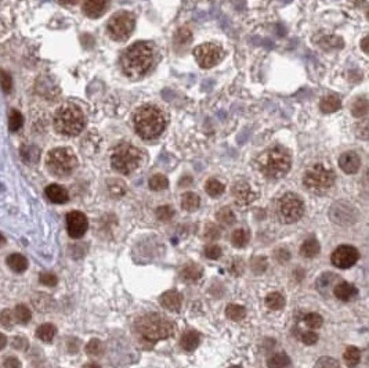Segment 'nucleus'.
Segmentation results:
<instances>
[{
  "label": "nucleus",
  "instance_id": "obj_13",
  "mask_svg": "<svg viewBox=\"0 0 369 368\" xmlns=\"http://www.w3.org/2000/svg\"><path fill=\"white\" fill-rule=\"evenodd\" d=\"M89 228V220L85 213L72 211L66 215V230L71 238H82Z\"/></svg>",
  "mask_w": 369,
  "mask_h": 368
},
{
  "label": "nucleus",
  "instance_id": "obj_1",
  "mask_svg": "<svg viewBox=\"0 0 369 368\" xmlns=\"http://www.w3.org/2000/svg\"><path fill=\"white\" fill-rule=\"evenodd\" d=\"M154 62L152 47L145 42H137L122 56V68L129 78H140L147 74Z\"/></svg>",
  "mask_w": 369,
  "mask_h": 368
},
{
  "label": "nucleus",
  "instance_id": "obj_53",
  "mask_svg": "<svg viewBox=\"0 0 369 368\" xmlns=\"http://www.w3.org/2000/svg\"><path fill=\"white\" fill-rule=\"evenodd\" d=\"M14 348L15 349H18V350H22V349H26V346H28V342H26V339L25 338H22V337H17V338L14 339Z\"/></svg>",
  "mask_w": 369,
  "mask_h": 368
},
{
  "label": "nucleus",
  "instance_id": "obj_23",
  "mask_svg": "<svg viewBox=\"0 0 369 368\" xmlns=\"http://www.w3.org/2000/svg\"><path fill=\"white\" fill-rule=\"evenodd\" d=\"M319 251H321V247H319V242L315 238L306 240L300 247V255L303 257H307V259L315 257L319 253Z\"/></svg>",
  "mask_w": 369,
  "mask_h": 368
},
{
  "label": "nucleus",
  "instance_id": "obj_4",
  "mask_svg": "<svg viewBox=\"0 0 369 368\" xmlns=\"http://www.w3.org/2000/svg\"><path fill=\"white\" fill-rule=\"evenodd\" d=\"M259 169L268 179H281L292 166V158L286 148L273 147L264 151L257 159Z\"/></svg>",
  "mask_w": 369,
  "mask_h": 368
},
{
  "label": "nucleus",
  "instance_id": "obj_37",
  "mask_svg": "<svg viewBox=\"0 0 369 368\" xmlns=\"http://www.w3.org/2000/svg\"><path fill=\"white\" fill-rule=\"evenodd\" d=\"M304 324L309 329H318V328L322 327L324 318H322V316H319L318 313H309L304 317Z\"/></svg>",
  "mask_w": 369,
  "mask_h": 368
},
{
  "label": "nucleus",
  "instance_id": "obj_18",
  "mask_svg": "<svg viewBox=\"0 0 369 368\" xmlns=\"http://www.w3.org/2000/svg\"><path fill=\"white\" fill-rule=\"evenodd\" d=\"M108 0H83V13L90 18H98L105 13Z\"/></svg>",
  "mask_w": 369,
  "mask_h": 368
},
{
  "label": "nucleus",
  "instance_id": "obj_50",
  "mask_svg": "<svg viewBox=\"0 0 369 368\" xmlns=\"http://www.w3.org/2000/svg\"><path fill=\"white\" fill-rule=\"evenodd\" d=\"M220 237V230H218V227H216L214 224H209L206 227V231H205V238L206 240H217Z\"/></svg>",
  "mask_w": 369,
  "mask_h": 368
},
{
  "label": "nucleus",
  "instance_id": "obj_55",
  "mask_svg": "<svg viewBox=\"0 0 369 368\" xmlns=\"http://www.w3.org/2000/svg\"><path fill=\"white\" fill-rule=\"evenodd\" d=\"M6 343H7V338H6L3 333H0V350L5 348Z\"/></svg>",
  "mask_w": 369,
  "mask_h": 368
},
{
  "label": "nucleus",
  "instance_id": "obj_48",
  "mask_svg": "<svg viewBox=\"0 0 369 368\" xmlns=\"http://www.w3.org/2000/svg\"><path fill=\"white\" fill-rule=\"evenodd\" d=\"M205 256L207 259H212V260H216L218 257L222 256V248L218 245H207L205 248Z\"/></svg>",
  "mask_w": 369,
  "mask_h": 368
},
{
  "label": "nucleus",
  "instance_id": "obj_21",
  "mask_svg": "<svg viewBox=\"0 0 369 368\" xmlns=\"http://www.w3.org/2000/svg\"><path fill=\"white\" fill-rule=\"evenodd\" d=\"M203 270L202 267L197 264V263H187L180 272V276L184 281H190V283H195L199 278L202 277Z\"/></svg>",
  "mask_w": 369,
  "mask_h": 368
},
{
  "label": "nucleus",
  "instance_id": "obj_28",
  "mask_svg": "<svg viewBox=\"0 0 369 368\" xmlns=\"http://www.w3.org/2000/svg\"><path fill=\"white\" fill-rule=\"evenodd\" d=\"M57 328L50 323L42 324L41 327L36 329V337L43 341V342H51L53 338L56 337Z\"/></svg>",
  "mask_w": 369,
  "mask_h": 368
},
{
  "label": "nucleus",
  "instance_id": "obj_10",
  "mask_svg": "<svg viewBox=\"0 0 369 368\" xmlns=\"http://www.w3.org/2000/svg\"><path fill=\"white\" fill-rule=\"evenodd\" d=\"M134 26H136L134 15L127 11H121L111 17V20L108 21L106 30H108V35L111 36V39L114 41H126L129 39V36L132 35Z\"/></svg>",
  "mask_w": 369,
  "mask_h": 368
},
{
  "label": "nucleus",
  "instance_id": "obj_35",
  "mask_svg": "<svg viewBox=\"0 0 369 368\" xmlns=\"http://www.w3.org/2000/svg\"><path fill=\"white\" fill-rule=\"evenodd\" d=\"M368 100L362 97V98H357V100L353 103L351 106V112L355 118H361V116H365L368 114Z\"/></svg>",
  "mask_w": 369,
  "mask_h": 368
},
{
  "label": "nucleus",
  "instance_id": "obj_45",
  "mask_svg": "<svg viewBox=\"0 0 369 368\" xmlns=\"http://www.w3.org/2000/svg\"><path fill=\"white\" fill-rule=\"evenodd\" d=\"M0 324L6 329H10L13 327V324H14V314L11 313V310L6 309V310L0 313Z\"/></svg>",
  "mask_w": 369,
  "mask_h": 368
},
{
  "label": "nucleus",
  "instance_id": "obj_22",
  "mask_svg": "<svg viewBox=\"0 0 369 368\" xmlns=\"http://www.w3.org/2000/svg\"><path fill=\"white\" fill-rule=\"evenodd\" d=\"M334 293L338 299L347 302L351 297L357 295V288L349 283H340L334 288Z\"/></svg>",
  "mask_w": 369,
  "mask_h": 368
},
{
  "label": "nucleus",
  "instance_id": "obj_56",
  "mask_svg": "<svg viewBox=\"0 0 369 368\" xmlns=\"http://www.w3.org/2000/svg\"><path fill=\"white\" fill-rule=\"evenodd\" d=\"M366 45H368V38H364L362 42H361V47H362L364 53H368V47H366Z\"/></svg>",
  "mask_w": 369,
  "mask_h": 368
},
{
  "label": "nucleus",
  "instance_id": "obj_52",
  "mask_svg": "<svg viewBox=\"0 0 369 368\" xmlns=\"http://www.w3.org/2000/svg\"><path fill=\"white\" fill-rule=\"evenodd\" d=\"M5 368H21L20 360L15 357H9L5 361Z\"/></svg>",
  "mask_w": 369,
  "mask_h": 368
},
{
  "label": "nucleus",
  "instance_id": "obj_43",
  "mask_svg": "<svg viewBox=\"0 0 369 368\" xmlns=\"http://www.w3.org/2000/svg\"><path fill=\"white\" fill-rule=\"evenodd\" d=\"M298 338L300 342H303L304 345H314V343L318 342V335L313 331H300L298 332Z\"/></svg>",
  "mask_w": 369,
  "mask_h": 368
},
{
  "label": "nucleus",
  "instance_id": "obj_36",
  "mask_svg": "<svg viewBox=\"0 0 369 368\" xmlns=\"http://www.w3.org/2000/svg\"><path fill=\"white\" fill-rule=\"evenodd\" d=\"M167 187H169V180L163 175L158 173V175H154L150 179V188L154 190V191H162V190H166Z\"/></svg>",
  "mask_w": 369,
  "mask_h": 368
},
{
  "label": "nucleus",
  "instance_id": "obj_5",
  "mask_svg": "<svg viewBox=\"0 0 369 368\" xmlns=\"http://www.w3.org/2000/svg\"><path fill=\"white\" fill-rule=\"evenodd\" d=\"M85 115L75 106L60 107L54 115V129L64 136H78L85 127Z\"/></svg>",
  "mask_w": 369,
  "mask_h": 368
},
{
  "label": "nucleus",
  "instance_id": "obj_32",
  "mask_svg": "<svg viewBox=\"0 0 369 368\" xmlns=\"http://www.w3.org/2000/svg\"><path fill=\"white\" fill-rule=\"evenodd\" d=\"M226 316L230 320H233V321H241L246 316V310H245L243 306L231 303V305H228L227 308H226Z\"/></svg>",
  "mask_w": 369,
  "mask_h": 368
},
{
  "label": "nucleus",
  "instance_id": "obj_29",
  "mask_svg": "<svg viewBox=\"0 0 369 368\" xmlns=\"http://www.w3.org/2000/svg\"><path fill=\"white\" fill-rule=\"evenodd\" d=\"M343 360L344 363L347 364V367L350 368L357 367L359 361H361V352H359L357 348H354V346H350V348H347L344 350Z\"/></svg>",
  "mask_w": 369,
  "mask_h": 368
},
{
  "label": "nucleus",
  "instance_id": "obj_40",
  "mask_svg": "<svg viewBox=\"0 0 369 368\" xmlns=\"http://www.w3.org/2000/svg\"><path fill=\"white\" fill-rule=\"evenodd\" d=\"M22 123H24V118L21 115L20 112L17 111V110H13L11 111V115H10V122H9V127H10L11 131H17L22 126Z\"/></svg>",
  "mask_w": 369,
  "mask_h": 368
},
{
  "label": "nucleus",
  "instance_id": "obj_30",
  "mask_svg": "<svg viewBox=\"0 0 369 368\" xmlns=\"http://www.w3.org/2000/svg\"><path fill=\"white\" fill-rule=\"evenodd\" d=\"M266 306L270 310H281L285 306V297L279 292L268 293L266 296Z\"/></svg>",
  "mask_w": 369,
  "mask_h": 368
},
{
  "label": "nucleus",
  "instance_id": "obj_54",
  "mask_svg": "<svg viewBox=\"0 0 369 368\" xmlns=\"http://www.w3.org/2000/svg\"><path fill=\"white\" fill-rule=\"evenodd\" d=\"M60 2L61 5H64V6H72V5H76L79 0H58Z\"/></svg>",
  "mask_w": 369,
  "mask_h": 368
},
{
  "label": "nucleus",
  "instance_id": "obj_2",
  "mask_svg": "<svg viewBox=\"0 0 369 368\" xmlns=\"http://www.w3.org/2000/svg\"><path fill=\"white\" fill-rule=\"evenodd\" d=\"M166 118L163 112L154 106L141 107L134 115V129L144 140H154L163 133Z\"/></svg>",
  "mask_w": 369,
  "mask_h": 368
},
{
  "label": "nucleus",
  "instance_id": "obj_9",
  "mask_svg": "<svg viewBox=\"0 0 369 368\" xmlns=\"http://www.w3.org/2000/svg\"><path fill=\"white\" fill-rule=\"evenodd\" d=\"M275 212H277L279 222L283 224H292V223L299 222L303 217L304 202L293 192H286L285 195L279 198Z\"/></svg>",
  "mask_w": 369,
  "mask_h": 368
},
{
  "label": "nucleus",
  "instance_id": "obj_3",
  "mask_svg": "<svg viewBox=\"0 0 369 368\" xmlns=\"http://www.w3.org/2000/svg\"><path fill=\"white\" fill-rule=\"evenodd\" d=\"M136 331L144 341L155 343L172 337L174 333V324L158 313H150L137 320Z\"/></svg>",
  "mask_w": 369,
  "mask_h": 368
},
{
  "label": "nucleus",
  "instance_id": "obj_49",
  "mask_svg": "<svg viewBox=\"0 0 369 368\" xmlns=\"http://www.w3.org/2000/svg\"><path fill=\"white\" fill-rule=\"evenodd\" d=\"M252 269L254 273H263L267 269V260H266V257H254L252 262Z\"/></svg>",
  "mask_w": 369,
  "mask_h": 368
},
{
  "label": "nucleus",
  "instance_id": "obj_39",
  "mask_svg": "<svg viewBox=\"0 0 369 368\" xmlns=\"http://www.w3.org/2000/svg\"><path fill=\"white\" fill-rule=\"evenodd\" d=\"M108 187H109V191H111L112 195L115 197H122L126 194V184L121 180H111L108 183Z\"/></svg>",
  "mask_w": 369,
  "mask_h": 368
},
{
  "label": "nucleus",
  "instance_id": "obj_42",
  "mask_svg": "<svg viewBox=\"0 0 369 368\" xmlns=\"http://www.w3.org/2000/svg\"><path fill=\"white\" fill-rule=\"evenodd\" d=\"M104 352V345H102L98 339H93L90 342L87 343L86 346V353L90 356H98Z\"/></svg>",
  "mask_w": 369,
  "mask_h": 368
},
{
  "label": "nucleus",
  "instance_id": "obj_57",
  "mask_svg": "<svg viewBox=\"0 0 369 368\" xmlns=\"http://www.w3.org/2000/svg\"><path fill=\"white\" fill-rule=\"evenodd\" d=\"M85 368H101V367H100V365H98V364H96V363H89V364H86V365H85Z\"/></svg>",
  "mask_w": 369,
  "mask_h": 368
},
{
  "label": "nucleus",
  "instance_id": "obj_12",
  "mask_svg": "<svg viewBox=\"0 0 369 368\" xmlns=\"http://www.w3.org/2000/svg\"><path fill=\"white\" fill-rule=\"evenodd\" d=\"M359 253L353 245H340L335 249L330 256V262L335 267L350 269L358 262Z\"/></svg>",
  "mask_w": 369,
  "mask_h": 368
},
{
  "label": "nucleus",
  "instance_id": "obj_38",
  "mask_svg": "<svg viewBox=\"0 0 369 368\" xmlns=\"http://www.w3.org/2000/svg\"><path fill=\"white\" fill-rule=\"evenodd\" d=\"M13 314H14L15 320H17L18 323L22 324L28 323L30 320V317H32V313H30V310L26 308L25 305H18V306L14 309Z\"/></svg>",
  "mask_w": 369,
  "mask_h": 368
},
{
  "label": "nucleus",
  "instance_id": "obj_17",
  "mask_svg": "<svg viewBox=\"0 0 369 368\" xmlns=\"http://www.w3.org/2000/svg\"><path fill=\"white\" fill-rule=\"evenodd\" d=\"M159 302H161V305H162L166 310H170V312H178L182 306V296L178 291L172 289V291H166L165 293H162L161 297H159Z\"/></svg>",
  "mask_w": 369,
  "mask_h": 368
},
{
  "label": "nucleus",
  "instance_id": "obj_15",
  "mask_svg": "<svg viewBox=\"0 0 369 368\" xmlns=\"http://www.w3.org/2000/svg\"><path fill=\"white\" fill-rule=\"evenodd\" d=\"M233 197L239 205H249L254 201L256 192L253 191L252 187L246 182H238L233 187Z\"/></svg>",
  "mask_w": 369,
  "mask_h": 368
},
{
  "label": "nucleus",
  "instance_id": "obj_41",
  "mask_svg": "<svg viewBox=\"0 0 369 368\" xmlns=\"http://www.w3.org/2000/svg\"><path fill=\"white\" fill-rule=\"evenodd\" d=\"M174 216V209L169 205H163L157 209V217L162 222H169Z\"/></svg>",
  "mask_w": 369,
  "mask_h": 368
},
{
  "label": "nucleus",
  "instance_id": "obj_47",
  "mask_svg": "<svg viewBox=\"0 0 369 368\" xmlns=\"http://www.w3.org/2000/svg\"><path fill=\"white\" fill-rule=\"evenodd\" d=\"M314 368H340V364L338 360L332 357H321L315 363Z\"/></svg>",
  "mask_w": 369,
  "mask_h": 368
},
{
  "label": "nucleus",
  "instance_id": "obj_24",
  "mask_svg": "<svg viewBox=\"0 0 369 368\" xmlns=\"http://www.w3.org/2000/svg\"><path fill=\"white\" fill-rule=\"evenodd\" d=\"M7 266L14 273H24L28 267V260L20 253H13L7 257Z\"/></svg>",
  "mask_w": 369,
  "mask_h": 368
},
{
  "label": "nucleus",
  "instance_id": "obj_46",
  "mask_svg": "<svg viewBox=\"0 0 369 368\" xmlns=\"http://www.w3.org/2000/svg\"><path fill=\"white\" fill-rule=\"evenodd\" d=\"M191 38H192L191 30L188 29V28H181V29L177 30L176 38H174V42H176L177 45H187L188 42L191 41Z\"/></svg>",
  "mask_w": 369,
  "mask_h": 368
},
{
  "label": "nucleus",
  "instance_id": "obj_34",
  "mask_svg": "<svg viewBox=\"0 0 369 368\" xmlns=\"http://www.w3.org/2000/svg\"><path fill=\"white\" fill-rule=\"evenodd\" d=\"M216 217H217L218 223L226 224V226H233L234 223L237 222L235 213H234L230 208H222V209L217 212V216Z\"/></svg>",
  "mask_w": 369,
  "mask_h": 368
},
{
  "label": "nucleus",
  "instance_id": "obj_20",
  "mask_svg": "<svg viewBox=\"0 0 369 368\" xmlns=\"http://www.w3.org/2000/svg\"><path fill=\"white\" fill-rule=\"evenodd\" d=\"M199 342H201L199 333L197 331H192V329L186 331L181 335V338H180V346L186 352H194L199 346Z\"/></svg>",
  "mask_w": 369,
  "mask_h": 368
},
{
  "label": "nucleus",
  "instance_id": "obj_14",
  "mask_svg": "<svg viewBox=\"0 0 369 368\" xmlns=\"http://www.w3.org/2000/svg\"><path fill=\"white\" fill-rule=\"evenodd\" d=\"M330 219L339 226H349L355 222L357 211L347 202H338L330 209Z\"/></svg>",
  "mask_w": 369,
  "mask_h": 368
},
{
  "label": "nucleus",
  "instance_id": "obj_59",
  "mask_svg": "<svg viewBox=\"0 0 369 368\" xmlns=\"http://www.w3.org/2000/svg\"><path fill=\"white\" fill-rule=\"evenodd\" d=\"M230 368H242V367H241V365H231Z\"/></svg>",
  "mask_w": 369,
  "mask_h": 368
},
{
  "label": "nucleus",
  "instance_id": "obj_25",
  "mask_svg": "<svg viewBox=\"0 0 369 368\" xmlns=\"http://www.w3.org/2000/svg\"><path fill=\"white\" fill-rule=\"evenodd\" d=\"M201 205V198L198 197L195 192H186L181 197V208L184 211L188 212H194L197 211Z\"/></svg>",
  "mask_w": 369,
  "mask_h": 368
},
{
  "label": "nucleus",
  "instance_id": "obj_8",
  "mask_svg": "<svg viewBox=\"0 0 369 368\" xmlns=\"http://www.w3.org/2000/svg\"><path fill=\"white\" fill-rule=\"evenodd\" d=\"M336 175L332 169H329L322 163H317L304 173L303 184L310 192L324 194L334 186Z\"/></svg>",
  "mask_w": 369,
  "mask_h": 368
},
{
  "label": "nucleus",
  "instance_id": "obj_27",
  "mask_svg": "<svg viewBox=\"0 0 369 368\" xmlns=\"http://www.w3.org/2000/svg\"><path fill=\"white\" fill-rule=\"evenodd\" d=\"M340 107H342L340 98L336 96H326L321 100V103H319V108H321V111L326 112V114L339 111Z\"/></svg>",
  "mask_w": 369,
  "mask_h": 368
},
{
  "label": "nucleus",
  "instance_id": "obj_6",
  "mask_svg": "<svg viewBox=\"0 0 369 368\" xmlns=\"http://www.w3.org/2000/svg\"><path fill=\"white\" fill-rule=\"evenodd\" d=\"M46 165L51 175L57 177H66L73 173L78 168V158L69 148L58 147L47 154Z\"/></svg>",
  "mask_w": 369,
  "mask_h": 368
},
{
  "label": "nucleus",
  "instance_id": "obj_33",
  "mask_svg": "<svg viewBox=\"0 0 369 368\" xmlns=\"http://www.w3.org/2000/svg\"><path fill=\"white\" fill-rule=\"evenodd\" d=\"M250 240V234L245 228H238L231 236V242L235 248H243Z\"/></svg>",
  "mask_w": 369,
  "mask_h": 368
},
{
  "label": "nucleus",
  "instance_id": "obj_11",
  "mask_svg": "<svg viewBox=\"0 0 369 368\" xmlns=\"http://www.w3.org/2000/svg\"><path fill=\"white\" fill-rule=\"evenodd\" d=\"M223 50L222 47L213 43H206V45H201L194 49V57L202 68H212L213 65L218 64L223 58Z\"/></svg>",
  "mask_w": 369,
  "mask_h": 368
},
{
  "label": "nucleus",
  "instance_id": "obj_58",
  "mask_svg": "<svg viewBox=\"0 0 369 368\" xmlns=\"http://www.w3.org/2000/svg\"><path fill=\"white\" fill-rule=\"evenodd\" d=\"M5 244H6V238L3 237V236H2V234H0V247H3V245H5Z\"/></svg>",
  "mask_w": 369,
  "mask_h": 368
},
{
  "label": "nucleus",
  "instance_id": "obj_31",
  "mask_svg": "<svg viewBox=\"0 0 369 368\" xmlns=\"http://www.w3.org/2000/svg\"><path fill=\"white\" fill-rule=\"evenodd\" d=\"M205 190L210 195V197H220L223 192L226 191V186L222 182H218L217 179H209L205 184Z\"/></svg>",
  "mask_w": 369,
  "mask_h": 368
},
{
  "label": "nucleus",
  "instance_id": "obj_44",
  "mask_svg": "<svg viewBox=\"0 0 369 368\" xmlns=\"http://www.w3.org/2000/svg\"><path fill=\"white\" fill-rule=\"evenodd\" d=\"M0 87L5 93H10L13 89V78L9 72L0 71Z\"/></svg>",
  "mask_w": 369,
  "mask_h": 368
},
{
  "label": "nucleus",
  "instance_id": "obj_7",
  "mask_svg": "<svg viewBox=\"0 0 369 368\" xmlns=\"http://www.w3.org/2000/svg\"><path fill=\"white\" fill-rule=\"evenodd\" d=\"M142 161V152L137 147L123 143L118 146L111 155V165L122 175H129L140 166Z\"/></svg>",
  "mask_w": 369,
  "mask_h": 368
},
{
  "label": "nucleus",
  "instance_id": "obj_51",
  "mask_svg": "<svg viewBox=\"0 0 369 368\" xmlns=\"http://www.w3.org/2000/svg\"><path fill=\"white\" fill-rule=\"evenodd\" d=\"M41 283L43 285H47V287H54V285H57V277L51 273H45L41 276Z\"/></svg>",
  "mask_w": 369,
  "mask_h": 368
},
{
  "label": "nucleus",
  "instance_id": "obj_19",
  "mask_svg": "<svg viewBox=\"0 0 369 368\" xmlns=\"http://www.w3.org/2000/svg\"><path fill=\"white\" fill-rule=\"evenodd\" d=\"M46 197L49 198L53 204H65L69 199L68 191L60 184H50L46 187Z\"/></svg>",
  "mask_w": 369,
  "mask_h": 368
},
{
  "label": "nucleus",
  "instance_id": "obj_26",
  "mask_svg": "<svg viewBox=\"0 0 369 368\" xmlns=\"http://www.w3.org/2000/svg\"><path fill=\"white\" fill-rule=\"evenodd\" d=\"M268 368H290L292 361L286 353H275L268 358Z\"/></svg>",
  "mask_w": 369,
  "mask_h": 368
},
{
  "label": "nucleus",
  "instance_id": "obj_16",
  "mask_svg": "<svg viewBox=\"0 0 369 368\" xmlns=\"http://www.w3.org/2000/svg\"><path fill=\"white\" fill-rule=\"evenodd\" d=\"M340 169L347 175H354L361 168V158L355 151L343 152L339 158Z\"/></svg>",
  "mask_w": 369,
  "mask_h": 368
}]
</instances>
